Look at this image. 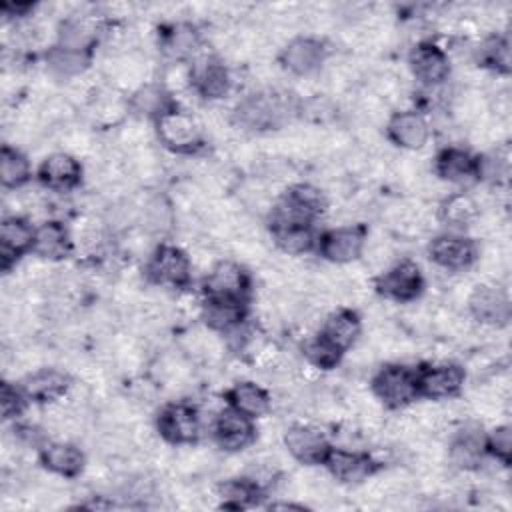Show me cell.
I'll return each mask as SVG.
<instances>
[{
    "label": "cell",
    "instance_id": "cell-1",
    "mask_svg": "<svg viewBox=\"0 0 512 512\" xmlns=\"http://www.w3.org/2000/svg\"><path fill=\"white\" fill-rule=\"evenodd\" d=\"M296 110L290 94L278 90H258L244 96L234 112L232 122L242 130L266 132L274 130L288 120V116Z\"/></svg>",
    "mask_w": 512,
    "mask_h": 512
},
{
    "label": "cell",
    "instance_id": "cell-2",
    "mask_svg": "<svg viewBox=\"0 0 512 512\" xmlns=\"http://www.w3.org/2000/svg\"><path fill=\"white\" fill-rule=\"evenodd\" d=\"M372 394L386 408H406L418 398L416 372L402 364L382 366L372 378Z\"/></svg>",
    "mask_w": 512,
    "mask_h": 512
},
{
    "label": "cell",
    "instance_id": "cell-3",
    "mask_svg": "<svg viewBox=\"0 0 512 512\" xmlns=\"http://www.w3.org/2000/svg\"><path fill=\"white\" fill-rule=\"evenodd\" d=\"M190 276V254L172 244H160L146 262V278L160 288H184Z\"/></svg>",
    "mask_w": 512,
    "mask_h": 512
},
{
    "label": "cell",
    "instance_id": "cell-4",
    "mask_svg": "<svg viewBox=\"0 0 512 512\" xmlns=\"http://www.w3.org/2000/svg\"><path fill=\"white\" fill-rule=\"evenodd\" d=\"M158 140L172 152L178 154H192L202 144V132L198 122L192 118V114L170 108L162 116L154 120Z\"/></svg>",
    "mask_w": 512,
    "mask_h": 512
},
{
    "label": "cell",
    "instance_id": "cell-5",
    "mask_svg": "<svg viewBox=\"0 0 512 512\" xmlns=\"http://www.w3.org/2000/svg\"><path fill=\"white\" fill-rule=\"evenodd\" d=\"M156 432L174 446H192L200 436L198 410L186 402L166 404L156 418Z\"/></svg>",
    "mask_w": 512,
    "mask_h": 512
},
{
    "label": "cell",
    "instance_id": "cell-6",
    "mask_svg": "<svg viewBox=\"0 0 512 512\" xmlns=\"http://www.w3.org/2000/svg\"><path fill=\"white\" fill-rule=\"evenodd\" d=\"M374 288L386 300L404 304L424 292V276L414 260H400L374 280Z\"/></svg>",
    "mask_w": 512,
    "mask_h": 512
},
{
    "label": "cell",
    "instance_id": "cell-7",
    "mask_svg": "<svg viewBox=\"0 0 512 512\" xmlns=\"http://www.w3.org/2000/svg\"><path fill=\"white\" fill-rule=\"evenodd\" d=\"M250 278L242 264L234 260H218L204 278L206 300L246 302Z\"/></svg>",
    "mask_w": 512,
    "mask_h": 512
},
{
    "label": "cell",
    "instance_id": "cell-8",
    "mask_svg": "<svg viewBox=\"0 0 512 512\" xmlns=\"http://www.w3.org/2000/svg\"><path fill=\"white\" fill-rule=\"evenodd\" d=\"M366 228L356 224V226H340L324 232L318 240V252L322 254L324 260L338 264V266H348L356 262L366 248Z\"/></svg>",
    "mask_w": 512,
    "mask_h": 512
},
{
    "label": "cell",
    "instance_id": "cell-9",
    "mask_svg": "<svg viewBox=\"0 0 512 512\" xmlns=\"http://www.w3.org/2000/svg\"><path fill=\"white\" fill-rule=\"evenodd\" d=\"M466 304L470 316L484 326L500 328L506 326L510 320V298L504 288L496 284L474 286L466 298Z\"/></svg>",
    "mask_w": 512,
    "mask_h": 512
},
{
    "label": "cell",
    "instance_id": "cell-10",
    "mask_svg": "<svg viewBox=\"0 0 512 512\" xmlns=\"http://www.w3.org/2000/svg\"><path fill=\"white\" fill-rule=\"evenodd\" d=\"M428 256L442 270L464 272L478 260L480 252L472 238L458 234H440L432 238L428 246Z\"/></svg>",
    "mask_w": 512,
    "mask_h": 512
},
{
    "label": "cell",
    "instance_id": "cell-11",
    "mask_svg": "<svg viewBox=\"0 0 512 512\" xmlns=\"http://www.w3.org/2000/svg\"><path fill=\"white\" fill-rule=\"evenodd\" d=\"M282 68L290 74L306 78L320 70L326 60V46L316 36H294L290 38L278 54Z\"/></svg>",
    "mask_w": 512,
    "mask_h": 512
},
{
    "label": "cell",
    "instance_id": "cell-12",
    "mask_svg": "<svg viewBox=\"0 0 512 512\" xmlns=\"http://www.w3.org/2000/svg\"><path fill=\"white\" fill-rule=\"evenodd\" d=\"M466 380V372L458 364H434L424 366L416 372L418 396L428 400H448L454 398Z\"/></svg>",
    "mask_w": 512,
    "mask_h": 512
},
{
    "label": "cell",
    "instance_id": "cell-13",
    "mask_svg": "<svg viewBox=\"0 0 512 512\" xmlns=\"http://www.w3.org/2000/svg\"><path fill=\"white\" fill-rule=\"evenodd\" d=\"M284 446L294 460L306 466L324 464L330 452V444L326 436L318 428L308 424H292L290 428H286Z\"/></svg>",
    "mask_w": 512,
    "mask_h": 512
},
{
    "label": "cell",
    "instance_id": "cell-14",
    "mask_svg": "<svg viewBox=\"0 0 512 512\" xmlns=\"http://www.w3.org/2000/svg\"><path fill=\"white\" fill-rule=\"evenodd\" d=\"M212 434H214L216 444L222 450L240 452L254 442L256 428L252 424V418H248L228 406L222 412H218V416L214 418Z\"/></svg>",
    "mask_w": 512,
    "mask_h": 512
},
{
    "label": "cell",
    "instance_id": "cell-15",
    "mask_svg": "<svg viewBox=\"0 0 512 512\" xmlns=\"http://www.w3.org/2000/svg\"><path fill=\"white\" fill-rule=\"evenodd\" d=\"M408 66L412 76L426 86H438L450 74L448 54L434 42H418L408 56Z\"/></svg>",
    "mask_w": 512,
    "mask_h": 512
},
{
    "label": "cell",
    "instance_id": "cell-16",
    "mask_svg": "<svg viewBox=\"0 0 512 512\" xmlns=\"http://www.w3.org/2000/svg\"><path fill=\"white\" fill-rule=\"evenodd\" d=\"M72 388V380L64 370L52 368V366H40L32 370L24 382L22 390L32 402L40 404H54L62 400Z\"/></svg>",
    "mask_w": 512,
    "mask_h": 512
},
{
    "label": "cell",
    "instance_id": "cell-17",
    "mask_svg": "<svg viewBox=\"0 0 512 512\" xmlns=\"http://www.w3.org/2000/svg\"><path fill=\"white\" fill-rule=\"evenodd\" d=\"M324 464L330 476L344 484L364 482L378 470V462L372 456L344 448H330Z\"/></svg>",
    "mask_w": 512,
    "mask_h": 512
},
{
    "label": "cell",
    "instance_id": "cell-18",
    "mask_svg": "<svg viewBox=\"0 0 512 512\" xmlns=\"http://www.w3.org/2000/svg\"><path fill=\"white\" fill-rule=\"evenodd\" d=\"M38 180L48 190L68 192L80 184L82 164L70 152H52L40 162Z\"/></svg>",
    "mask_w": 512,
    "mask_h": 512
},
{
    "label": "cell",
    "instance_id": "cell-19",
    "mask_svg": "<svg viewBox=\"0 0 512 512\" xmlns=\"http://www.w3.org/2000/svg\"><path fill=\"white\" fill-rule=\"evenodd\" d=\"M34 226L22 216H6L0 224V264L6 272L12 268L18 258L26 252H32Z\"/></svg>",
    "mask_w": 512,
    "mask_h": 512
},
{
    "label": "cell",
    "instance_id": "cell-20",
    "mask_svg": "<svg viewBox=\"0 0 512 512\" xmlns=\"http://www.w3.org/2000/svg\"><path fill=\"white\" fill-rule=\"evenodd\" d=\"M386 134L392 144L404 150H420L430 138V126L420 112L400 110L388 118Z\"/></svg>",
    "mask_w": 512,
    "mask_h": 512
},
{
    "label": "cell",
    "instance_id": "cell-21",
    "mask_svg": "<svg viewBox=\"0 0 512 512\" xmlns=\"http://www.w3.org/2000/svg\"><path fill=\"white\" fill-rule=\"evenodd\" d=\"M40 464L54 476L76 478L86 466L84 452L70 440H54L40 448Z\"/></svg>",
    "mask_w": 512,
    "mask_h": 512
},
{
    "label": "cell",
    "instance_id": "cell-22",
    "mask_svg": "<svg viewBox=\"0 0 512 512\" xmlns=\"http://www.w3.org/2000/svg\"><path fill=\"white\" fill-rule=\"evenodd\" d=\"M74 248L70 230L58 220H46L34 230L32 254L44 262H56L66 258Z\"/></svg>",
    "mask_w": 512,
    "mask_h": 512
},
{
    "label": "cell",
    "instance_id": "cell-23",
    "mask_svg": "<svg viewBox=\"0 0 512 512\" xmlns=\"http://www.w3.org/2000/svg\"><path fill=\"white\" fill-rule=\"evenodd\" d=\"M486 454V436L482 426L466 424L458 430L448 446V460L460 470H474Z\"/></svg>",
    "mask_w": 512,
    "mask_h": 512
},
{
    "label": "cell",
    "instance_id": "cell-24",
    "mask_svg": "<svg viewBox=\"0 0 512 512\" xmlns=\"http://www.w3.org/2000/svg\"><path fill=\"white\" fill-rule=\"evenodd\" d=\"M360 332H362L360 316L350 308H338L324 318L318 334L338 350L346 352L356 344Z\"/></svg>",
    "mask_w": 512,
    "mask_h": 512
},
{
    "label": "cell",
    "instance_id": "cell-25",
    "mask_svg": "<svg viewBox=\"0 0 512 512\" xmlns=\"http://www.w3.org/2000/svg\"><path fill=\"white\" fill-rule=\"evenodd\" d=\"M434 174L442 182L468 184L476 180V158L464 148L448 146L436 156Z\"/></svg>",
    "mask_w": 512,
    "mask_h": 512
},
{
    "label": "cell",
    "instance_id": "cell-26",
    "mask_svg": "<svg viewBox=\"0 0 512 512\" xmlns=\"http://www.w3.org/2000/svg\"><path fill=\"white\" fill-rule=\"evenodd\" d=\"M192 86L198 96L206 100H220L232 88L228 68L218 60H204L200 66H192Z\"/></svg>",
    "mask_w": 512,
    "mask_h": 512
},
{
    "label": "cell",
    "instance_id": "cell-27",
    "mask_svg": "<svg viewBox=\"0 0 512 512\" xmlns=\"http://www.w3.org/2000/svg\"><path fill=\"white\" fill-rule=\"evenodd\" d=\"M226 400H228L230 408L238 410L240 414H244L252 420L266 416L270 412V406H272L270 394L260 384L250 382V380L236 382L226 392Z\"/></svg>",
    "mask_w": 512,
    "mask_h": 512
},
{
    "label": "cell",
    "instance_id": "cell-28",
    "mask_svg": "<svg viewBox=\"0 0 512 512\" xmlns=\"http://www.w3.org/2000/svg\"><path fill=\"white\" fill-rule=\"evenodd\" d=\"M438 220L450 228H468L480 220V204L466 192H454L440 202Z\"/></svg>",
    "mask_w": 512,
    "mask_h": 512
},
{
    "label": "cell",
    "instance_id": "cell-29",
    "mask_svg": "<svg viewBox=\"0 0 512 512\" xmlns=\"http://www.w3.org/2000/svg\"><path fill=\"white\" fill-rule=\"evenodd\" d=\"M202 320L208 330L228 334L244 320V302L206 300L202 306Z\"/></svg>",
    "mask_w": 512,
    "mask_h": 512
},
{
    "label": "cell",
    "instance_id": "cell-30",
    "mask_svg": "<svg viewBox=\"0 0 512 512\" xmlns=\"http://www.w3.org/2000/svg\"><path fill=\"white\" fill-rule=\"evenodd\" d=\"M88 64H90V52H82V50L52 46L46 54L48 72L60 80H76L86 72Z\"/></svg>",
    "mask_w": 512,
    "mask_h": 512
},
{
    "label": "cell",
    "instance_id": "cell-31",
    "mask_svg": "<svg viewBox=\"0 0 512 512\" xmlns=\"http://www.w3.org/2000/svg\"><path fill=\"white\" fill-rule=\"evenodd\" d=\"M32 176L28 156L16 146L4 144L0 152V180L6 190L22 188Z\"/></svg>",
    "mask_w": 512,
    "mask_h": 512
},
{
    "label": "cell",
    "instance_id": "cell-32",
    "mask_svg": "<svg viewBox=\"0 0 512 512\" xmlns=\"http://www.w3.org/2000/svg\"><path fill=\"white\" fill-rule=\"evenodd\" d=\"M216 496L220 498L222 508H248L256 504L258 496H262V486L256 484L250 476L230 478L216 488Z\"/></svg>",
    "mask_w": 512,
    "mask_h": 512
},
{
    "label": "cell",
    "instance_id": "cell-33",
    "mask_svg": "<svg viewBox=\"0 0 512 512\" xmlns=\"http://www.w3.org/2000/svg\"><path fill=\"white\" fill-rule=\"evenodd\" d=\"M200 48V32L188 22L174 24L162 38V50L172 58V62H184L190 54Z\"/></svg>",
    "mask_w": 512,
    "mask_h": 512
},
{
    "label": "cell",
    "instance_id": "cell-34",
    "mask_svg": "<svg viewBox=\"0 0 512 512\" xmlns=\"http://www.w3.org/2000/svg\"><path fill=\"white\" fill-rule=\"evenodd\" d=\"M130 106L134 112L146 118H158L166 110H170V94L164 90L162 84H144L134 90L130 96Z\"/></svg>",
    "mask_w": 512,
    "mask_h": 512
},
{
    "label": "cell",
    "instance_id": "cell-35",
    "mask_svg": "<svg viewBox=\"0 0 512 512\" xmlns=\"http://www.w3.org/2000/svg\"><path fill=\"white\" fill-rule=\"evenodd\" d=\"M276 248L286 256H302L310 252L316 244L312 226H290V228H270Z\"/></svg>",
    "mask_w": 512,
    "mask_h": 512
},
{
    "label": "cell",
    "instance_id": "cell-36",
    "mask_svg": "<svg viewBox=\"0 0 512 512\" xmlns=\"http://www.w3.org/2000/svg\"><path fill=\"white\" fill-rule=\"evenodd\" d=\"M140 216H142V222H144V230L148 234L166 232V230L172 228V222H174L172 204L166 198H160V196L148 198L140 208Z\"/></svg>",
    "mask_w": 512,
    "mask_h": 512
},
{
    "label": "cell",
    "instance_id": "cell-37",
    "mask_svg": "<svg viewBox=\"0 0 512 512\" xmlns=\"http://www.w3.org/2000/svg\"><path fill=\"white\" fill-rule=\"evenodd\" d=\"M478 62L494 72L508 74L510 72V46L502 36H492L482 42L478 48Z\"/></svg>",
    "mask_w": 512,
    "mask_h": 512
},
{
    "label": "cell",
    "instance_id": "cell-38",
    "mask_svg": "<svg viewBox=\"0 0 512 512\" xmlns=\"http://www.w3.org/2000/svg\"><path fill=\"white\" fill-rule=\"evenodd\" d=\"M298 208H302L310 218L320 216L326 210V196L318 186L294 184L284 192Z\"/></svg>",
    "mask_w": 512,
    "mask_h": 512
},
{
    "label": "cell",
    "instance_id": "cell-39",
    "mask_svg": "<svg viewBox=\"0 0 512 512\" xmlns=\"http://www.w3.org/2000/svg\"><path fill=\"white\" fill-rule=\"evenodd\" d=\"M304 354L308 358V362L318 368V370H330L334 368L340 358H342V350H338L336 346H332L326 338H322L320 334H316L314 338H310L304 344Z\"/></svg>",
    "mask_w": 512,
    "mask_h": 512
},
{
    "label": "cell",
    "instance_id": "cell-40",
    "mask_svg": "<svg viewBox=\"0 0 512 512\" xmlns=\"http://www.w3.org/2000/svg\"><path fill=\"white\" fill-rule=\"evenodd\" d=\"M510 452H512V432H510V426L508 424H500V426H496L486 436V454L494 456L500 464L508 466Z\"/></svg>",
    "mask_w": 512,
    "mask_h": 512
},
{
    "label": "cell",
    "instance_id": "cell-41",
    "mask_svg": "<svg viewBox=\"0 0 512 512\" xmlns=\"http://www.w3.org/2000/svg\"><path fill=\"white\" fill-rule=\"evenodd\" d=\"M26 400H28V396L24 394L22 388H16L12 382H2L0 404H2V416L6 420L18 418L26 408Z\"/></svg>",
    "mask_w": 512,
    "mask_h": 512
},
{
    "label": "cell",
    "instance_id": "cell-42",
    "mask_svg": "<svg viewBox=\"0 0 512 512\" xmlns=\"http://www.w3.org/2000/svg\"><path fill=\"white\" fill-rule=\"evenodd\" d=\"M192 66H188L186 62H172L162 76V86L164 90L170 92H182L188 86H192Z\"/></svg>",
    "mask_w": 512,
    "mask_h": 512
}]
</instances>
